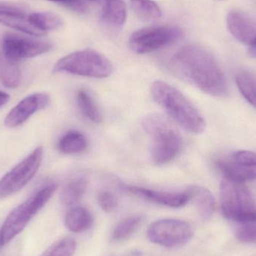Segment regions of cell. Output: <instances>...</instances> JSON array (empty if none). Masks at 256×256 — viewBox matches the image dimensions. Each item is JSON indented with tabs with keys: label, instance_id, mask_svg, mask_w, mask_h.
Instances as JSON below:
<instances>
[{
	"label": "cell",
	"instance_id": "obj_1",
	"mask_svg": "<svg viewBox=\"0 0 256 256\" xmlns=\"http://www.w3.org/2000/svg\"><path fill=\"white\" fill-rule=\"evenodd\" d=\"M170 72L179 79L214 97L228 94L225 75L214 56L198 45H186L172 57Z\"/></svg>",
	"mask_w": 256,
	"mask_h": 256
},
{
	"label": "cell",
	"instance_id": "obj_2",
	"mask_svg": "<svg viewBox=\"0 0 256 256\" xmlns=\"http://www.w3.org/2000/svg\"><path fill=\"white\" fill-rule=\"evenodd\" d=\"M152 97L165 112L188 132H204L206 120L196 108L177 88L164 81H155L150 87Z\"/></svg>",
	"mask_w": 256,
	"mask_h": 256
},
{
	"label": "cell",
	"instance_id": "obj_3",
	"mask_svg": "<svg viewBox=\"0 0 256 256\" xmlns=\"http://www.w3.org/2000/svg\"><path fill=\"white\" fill-rule=\"evenodd\" d=\"M142 126L150 138V158L156 165H164L174 160L182 148V137L177 128L159 114L143 117Z\"/></svg>",
	"mask_w": 256,
	"mask_h": 256
},
{
	"label": "cell",
	"instance_id": "obj_4",
	"mask_svg": "<svg viewBox=\"0 0 256 256\" xmlns=\"http://www.w3.org/2000/svg\"><path fill=\"white\" fill-rule=\"evenodd\" d=\"M220 206L226 219L234 224L256 220V204L242 182L224 178L220 184Z\"/></svg>",
	"mask_w": 256,
	"mask_h": 256
},
{
	"label": "cell",
	"instance_id": "obj_5",
	"mask_svg": "<svg viewBox=\"0 0 256 256\" xmlns=\"http://www.w3.org/2000/svg\"><path fill=\"white\" fill-rule=\"evenodd\" d=\"M56 189V183L44 185L9 214L1 228L4 246L12 242L25 228L32 218L49 202Z\"/></svg>",
	"mask_w": 256,
	"mask_h": 256
},
{
	"label": "cell",
	"instance_id": "obj_6",
	"mask_svg": "<svg viewBox=\"0 0 256 256\" xmlns=\"http://www.w3.org/2000/svg\"><path fill=\"white\" fill-rule=\"evenodd\" d=\"M54 72L103 79L112 74L114 66L103 54L94 50L86 49L72 52L58 60Z\"/></svg>",
	"mask_w": 256,
	"mask_h": 256
},
{
	"label": "cell",
	"instance_id": "obj_7",
	"mask_svg": "<svg viewBox=\"0 0 256 256\" xmlns=\"http://www.w3.org/2000/svg\"><path fill=\"white\" fill-rule=\"evenodd\" d=\"M180 28L168 26L142 28L131 34L129 46L136 54H146L173 44L182 38Z\"/></svg>",
	"mask_w": 256,
	"mask_h": 256
},
{
	"label": "cell",
	"instance_id": "obj_8",
	"mask_svg": "<svg viewBox=\"0 0 256 256\" xmlns=\"http://www.w3.org/2000/svg\"><path fill=\"white\" fill-rule=\"evenodd\" d=\"M43 155V148H37L0 179V200L19 192L31 182L42 165Z\"/></svg>",
	"mask_w": 256,
	"mask_h": 256
},
{
	"label": "cell",
	"instance_id": "obj_9",
	"mask_svg": "<svg viewBox=\"0 0 256 256\" xmlns=\"http://www.w3.org/2000/svg\"><path fill=\"white\" fill-rule=\"evenodd\" d=\"M194 234L192 225L180 220H160L148 230V238L152 243L170 248L186 244Z\"/></svg>",
	"mask_w": 256,
	"mask_h": 256
},
{
	"label": "cell",
	"instance_id": "obj_10",
	"mask_svg": "<svg viewBox=\"0 0 256 256\" xmlns=\"http://www.w3.org/2000/svg\"><path fill=\"white\" fill-rule=\"evenodd\" d=\"M51 48L52 45L49 42L16 33L8 32L3 37L2 52L15 62L42 55Z\"/></svg>",
	"mask_w": 256,
	"mask_h": 256
},
{
	"label": "cell",
	"instance_id": "obj_11",
	"mask_svg": "<svg viewBox=\"0 0 256 256\" xmlns=\"http://www.w3.org/2000/svg\"><path fill=\"white\" fill-rule=\"evenodd\" d=\"M224 178L245 183L256 179V152L238 150L218 162Z\"/></svg>",
	"mask_w": 256,
	"mask_h": 256
},
{
	"label": "cell",
	"instance_id": "obj_12",
	"mask_svg": "<svg viewBox=\"0 0 256 256\" xmlns=\"http://www.w3.org/2000/svg\"><path fill=\"white\" fill-rule=\"evenodd\" d=\"M50 99L45 93H36L22 99L4 118V124L8 128H16L24 124L33 114L45 109L49 105Z\"/></svg>",
	"mask_w": 256,
	"mask_h": 256
},
{
	"label": "cell",
	"instance_id": "obj_13",
	"mask_svg": "<svg viewBox=\"0 0 256 256\" xmlns=\"http://www.w3.org/2000/svg\"><path fill=\"white\" fill-rule=\"evenodd\" d=\"M25 6L18 3L0 2V24L25 33L28 36H44L28 20Z\"/></svg>",
	"mask_w": 256,
	"mask_h": 256
},
{
	"label": "cell",
	"instance_id": "obj_14",
	"mask_svg": "<svg viewBox=\"0 0 256 256\" xmlns=\"http://www.w3.org/2000/svg\"><path fill=\"white\" fill-rule=\"evenodd\" d=\"M120 188L126 192L150 202L174 208L183 207L190 202L189 195L186 191L183 192H165L122 183H120Z\"/></svg>",
	"mask_w": 256,
	"mask_h": 256
},
{
	"label": "cell",
	"instance_id": "obj_15",
	"mask_svg": "<svg viewBox=\"0 0 256 256\" xmlns=\"http://www.w3.org/2000/svg\"><path fill=\"white\" fill-rule=\"evenodd\" d=\"M227 27L232 36L244 44L250 45L256 38V22L246 14L232 10L226 18Z\"/></svg>",
	"mask_w": 256,
	"mask_h": 256
},
{
	"label": "cell",
	"instance_id": "obj_16",
	"mask_svg": "<svg viewBox=\"0 0 256 256\" xmlns=\"http://www.w3.org/2000/svg\"><path fill=\"white\" fill-rule=\"evenodd\" d=\"M196 208L197 212L203 220H208L213 216L215 210V200L209 190L198 185H191L186 190Z\"/></svg>",
	"mask_w": 256,
	"mask_h": 256
},
{
	"label": "cell",
	"instance_id": "obj_17",
	"mask_svg": "<svg viewBox=\"0 0 256 256\" xmlns=\"http://www.w3.org/2000/svg\"><path fill=\"white\" fill-rule=\"evenodd\" d=\"M127 7L124 0H105L102 14V21L105 27L118 31L126 24Z\"/></svg>",
	"mask_w": 256,
	"mask_h": 256
},
{
	"label": "cell",
	"instance_id": "obj_18",
	"mask_svg": "<svg viewBox=\"0 0 256 256\" xmlns=\"http://www.w3.org/2000/svg\"><path fill=\"white\" fill-rule=\"evenodd\" d=\"M92 224V215L84 207L72 208L66 216V226L72 232H84L90 230Z\"/></svg>",
	"mask_w": 256,
	"mask_h": 256
},
{
	"label": "cell",
	"instance_id": "obj_19",
	"mask_svg": "<svg viewBox=\"0 0 256 256\" xmlns=\"http://www.w3.org/2000/svg\"><path fill=\"white\" fill-rule=\"evenodd\" d=\"M22 72L16 62L7 58L0 52V82L8 88H15L20 85Z\"/></svg>",
	"mask_w": 256,
	"mask_h": 256
},
{
	"label": "cell",
	"instance_id": "obj_20",
	"mask_svg": "<svg viewBox=\"0 0 256 256\" xmlns=\"http://www.w3.org/2000/svg\"><path fill=\"white\" fill-rule=\"evenodd\" d=\"M87 188V180L84 177L72 179L62 190L60 200L66 206L78 204L84 196Z\"/></svg>",
	"mask_w": 256,
	"mask_h": 256
},
{
	"label": "cell",
	"instance_id": "obj_21",
	"mask_svg": "<svg viewBox=\"0 0 256 256\" xmlns=\"http://www.w3.org/2000/svg\"><path fill=\"white\" fill-rule=\"evenodd\" d=\"M87 146L88 142L84 134L79 131L70 130L60 138L58 148L62 153L74 154L84 152Z\"/></svg>",
	"mask_w": 256,
	"mask_h": 256
},
{
	"label": "cell",
	"instance_id": "obj_22",
	"mask_svg": "<svg viewBox=\"0 0 256 256\" xmlns=\"http://www.w3.org/2000/svg\"><path fill=\"white\" fill-rule=\"evenodd\" d=\"M135 14L144 22H156L162 16L159 6L153 0H130Z\"/></svg>",
	"mask_w": 256,
	"mask_h": 256
},
{
	"label": "cell",
	"instance_id": "obj_23",
	"mask_svg": "<svg viewBox=\"0 0 256 256\" xmlns=\"http://www.w3.org/2000/svg\"><path fill=\"white\" fill-rule=\"evenodd\" d=\"M28 18L34 27L45 34L48 32L58 30L63 24L60 16L51 12H34L30 14Z\"/></svg>",
	"mask_w": 256,
	"mask_h": 256
},
{
	"label": "cell",
	"instance_id": "obj_24",
	"mask_svg": "<svg viewBox=\"0 0 256 256\" xmlns=\"http://www.w3.org/2000/svg\"><path fill=\"white\" fill-rule=\"evenodd\" d=\"M78 104L82 114L92 122L100 123L102 122V116L88 92L85 90H80L78 93Z\"/></svg>",
	"mask_w": 256,
	"mask_h": 256
},
{
	"label": "cell",
	"instance_id": "obj_25",
	"mask_svg": "<svg viewBox=\"0 0 256 256\" xmlns=\"http://www.w3.org/2000/svg\"><path fill=\"white\" fill-rule=\"evenodd\" d=\"M238 88L245 99L256 108V78L248 72H240L236 76Z\"/></svg>",
	"mask_w": 256,
	"mask_h": 256
},
{
	"label": "cell",
	"instance_id": "obj_26",
	"mask_svg": "<svg viewBox=\"0 0 256 256\" xmlns=\"http://www.w3.org/2000/svg\"><path fill=\"white\" fill-rule=\"evenodd\" d=\"M142 222V216H132L123 220L114 230L112 239L118 242L129 238L138 230Z\"/></svg>",
	"mask_w": 256,
	"mask_h": 256
},
{
	"label": "cell",
	"instance_id": "obj_27",
	"mask_svg": "<svg viewBox=\"0 0 256 256\" xmlns=\"http://www.w3.org/2000/svg\"><path fill=\"white\" fill-rule=\"evenodd\" d=\"M76 244L72 238H63L50 246L42 256H72L76 251Z\"/></svg>",
	"mask_w": 256,
	"mask_h": 256
},
{
	"label": "cell",
	"instance_id": "obj_28",
	"mask_svg": "<svg viewBox=\"0 0 256 256\" xmlns=\"http://www.w3.org/2000/svg\"><path fill=\"white\" fill-rule=\"evenodd\" d=\"M234 232L242 243L256 244V220L234 224Z\"/></svg>",
	"mask_w": 256,
	"mask_h": 256
},
{
	"label": "cell",
	"instance_id": "obj_29",
	"mask_svg": "<svg viewBox=\"0 0 256 256\" xmlns=\"http://www.w3.org/2000/svg\"><path fill=\"white\" fill-rule=\"evenodd\" d=\"M98 202L102 210L108 213L114 212L118 206L116 197L108 191L100 192L98 196Z\"/></svg>",
	"mask_w": 256,
	"mask_h": 256
},
{
	"label": "cell",
	"instance_id": "obj_30",
	"mask_svg": "<svg viewBox=\"0 0 256 256\" xmlns=\"http://www.w3.org/2000/svg\"><path fill=\"white\" fill-rule=\"evenodd\" d=\"M49 1L60 3L67 7L68 8L75 12H84L86 10V6L82 0H49Z\"/></svg>",
	"mask_w": 256,
	"mask_h": 256
},
{
	"label": "cell",
	"instance_id": "obj_31",
	"mask_svg": "<svg viewBox=\"0 0 256 256\" xmlns=\"http://www.w3.org/2000/svg\"><path fill=\"white\" fill-rule=\"evenodd\" d=\"M9 98H10V97H9V96L7 93L0 91V108L8 103V102L9 100Z\"/></svg>",
	"mask_w": 256,
	"mask_h": 256
},
{
	"label": "cell",
	"instance_id": "obj_32",
	"mask_svg": "<svg viewBox=\"0 0 256 256\" xmlns=\"http://www.w3.org/2000/svg\"><path fill=\"white\" fill-rule=\"evenodd\" d=\"M248 54L252 58H256V38L255 40L252 42L250 45L249 50H248Z\"/></svg>",
	"mask_w": 256,
	"mask_h": 256
},
{
	"label": "cell",
	"instance_id": "obj_33",
	"mask_svg": "<svg viewBox=\"0 0 256 256\" xmlns=\"http://www.w3.org/2000/svg\"><path fill=\"white\" fill-rule=\"evenodd\" d=\"M4 246L2 243V239L1 230H0V250H1L2 246Z\"/></svg>",
	"mask_w": 256,
	"mask_h": 256
},
{
	"label": "cell",
	"instance_id": "obj_34",
	"mask_svg": "<svg viewBox=\"0 0 256 256\" xmlns=\"http://www.w3.org/2000/svg\"><path fill=\"white\" fill-rule=\"evenodd\" d=\"M90 1L98 2V1H100V0H90Z\"/></svg>",
	"mask_w": 256,
	"mask_h": 256
}]
</instances>
